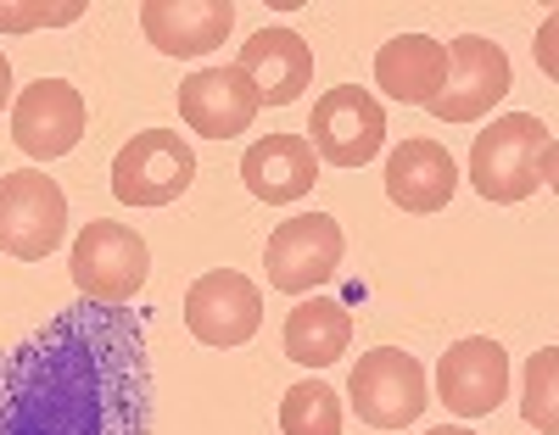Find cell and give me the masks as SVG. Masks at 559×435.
Instances as JSON below:
<instances>
[{
  "mask_svg": "<svg viewBox=\"0 0 559 435\" xmlns=\"http://www.w3.org/2000/svg\"><path fill=\"white\" fill-rule=\"evenodd\" d=\"M7 435H152L157 379L134 307L79 302L0 358Z\"/></svg>",
  "mask_w": 559,
  "mask_h": 435,
  "instance_id": "1",
  "label": "cell"
},
{
  "mask_svg": "<svg viewBox=\"0 0 559 435\" xmlns=\"http://www.w3.org/2000/svg\"><path fill=\"white\" fill-rule=\"evenodd\" d=\"M471 184L476 196L515 207L554 184V129L537 112H503L471 145Z\"/></svg>",
  "mask_w": 559,
  "mask_h": 435,
  "instance_id": "2",
  "label": "cell"
},
{
  "mask_svg": "<svg viewBox=\"0 0 559 435\" xmlns=\"http://www.w3.org/2000/svg\"><path fill=\"white\" fill-rule=\"evenodd\" d=\"M152 274V252L129 223L118 218H90L73 240V285L84 302L102 307H129L140 297V285Z\"/></svg>",
  "mask_w": 559,
  "mask_h": 435,
  "instance_id": "3",
  "label": "cell"
},
{
  "mask_svg": "<svg viewBox=\"0 0 559 435\" xmlns=\"http://www.w3.org/2000/svg\"><path fill=\"white\" fill-rule=\"evenodd\" d=\"M68 240V196L51 173L17 168L0 179V252L17 263H45Z\"/></svg>",
  "mask_w": 559,
  "mask_h": 435,
  "instance_id": "4",
  "label": "cell"
},
{
  "mask_svg": "<svg viewBox=\"0 0 559 435\" xmlns=\"http://www.w3.org/2000/svg\"><path fill=\"white\" fill-rule=\"evenodd\" d=\"M197 179V152L179 140V129H140L112 157V196L123 207H168Z\"/></svg>",
  "mask_w": 559,
  "mask_h": 435,
  "instance_id": "5",
  "label": "cell"
},
{
  "mask_svg": "<svg viewBox=\"0 0 559 435\" xmlns=\"http://www.w3.org/2000/svg\"><path fill=\"white\" fill-rule=\"evenodd\" d=\"M313 157H324L331 168H364L369 157H381L386 145V112L364 84H336L313 101L308 134Z\"/></svg>",
  "mask_w": 559,
  "mask_h": 435,
  "instance_id": "6",
  "label": "cell"
},
{
  "mask_svg": "<svg viewBox=\"0 0 559 435\" xmlns=\"http://www.w3.org/2000/svg\"><path fill=\"white\" fill-rule=\"evenodd\" d=\"M347 397L358 408L364 424L376 430H403L426 413V368H419L414 352H397V347H376L364 352L347 374Z\"/></svg>",
  "mask_w": 559,
  "mask_h": 435,
  "instance_id": "7",
  "label": "cell"
},
{
  "mask_svg": "<svg viewBox=\"0 0 559 435\" xmlns=\"http://www.w3.org/2000/svg\"><path fill=\"white\" fill-rule=\"evenodd\" d=\"M342 252H347L342 223L324 218V213H302V218H286L269 234L263 268H269L274 290H286V297H313L324 279H336Z\"/></svg>",
  "mask_w": 559,
  "mask_h": 435,
  "instance_id": "8",
  "label": "cell"
},
{
  "mask_svg": "<svg viewBox=\"0 0 559 435\" xmlns=\"http://www.w3.org/2000/svg\"><path fill=\"white\" fill-rule=\"evenodd\" d=\"M509 78L515 73H509L503 45H492L487 34H459L448 45V84L426 112L437 123H476L509 95Z\"/></svg>",
  "mask_w": 559,
  "mask_h": 435,
  "instance_id": "9",
  "label": "cell"
},
{
  "mask_svg": "<svg viewBox=\"0 0 559 435\" xmlns=\"http://www.w3.org/2000/svg\"><path fill=\"white\" fill-rule=\"evenodd\" d=\"M185 324L202 347H247L263 324V290L236 268H213L185 290Z\"/></svg>",
  "mask_w": 559,
  "mask_h": 435,
  "instance_id": "10",
  "label": "cell"
},
{
  "mask_svg": "<svg viewBox=\"0 0 559 435\" xmlns=\"http://www.w3.org/2000/svg\"><path fill=\"white\" fill-rule=\"evenodd\" d=\"M12 140L34 162L68 157L84 140V95L68 78H39L12 101Z\"/></svg>",
  "mask_w": 559,
  "mask_h": 435,
  "instance_id": "11",
  "label": "cell"
},
{
  "mask_svg": "<svg viewBox=\"0 0 559 435\" xmlns=\"http://www.w3.org/2000/svg\"><path fill=\"white\" fill-rule=\"evenodd\" d=\"M509 391V352L492 335H471L437 363V402L459 419H487Z\"/></svg>",
  "mask_w": 559,
  "mask_h": 435,
  "instance_id": "12",
  "label": "cell"
},
{
  "mask_svg": "<svg viewBox=\"0 0 559 435\" xmlns=\"http://www.w3.org/2000/svg\"><path fill=\"white\" fill-rule=\"evenodd\" d=\"M179 118L202 140H236L258 118V89L241 68H197L179 84Z\"/></svg>",
  "mask_w": 559,
  "mask_h": 435,
  "instance_id": "13",
  "label": "cell"
},
{
  "mask_svg": "<svg viewBox=\"0 0 559 435\" xmlns=\"http://www.w3.org/2000/svg\"><path fill=\"white\" fill-rule=\"evenodd\" d=\"M236 68L258 89V107H292V101H302V89L313 84V45L297 28H258L241 45Z\"/></svg>",
  "mask_w": 559,
  "mask_h": 435,
  "instance_id": "14",
  "label": "cell"
},
{
  "mask_svg": "<svg viewBox=\"0 0 559 435\" xmlns=\"http://www.w3.org/2000/svg\"><path fill=\"white\" fill-rule=\"evenodd\" d=\"M140 28L163 57H207L236 28V7L229 0H146Z\"/></svg>",
  "mask_w": 559,
  "mask_h": 435,
  "instance_id": "15",
  "label": "cell"
},
{
  "mask_svg": "<svg viewBox=\"0 0 559 435\" xmlns=\"http://www.w3.org/2000/svg\"><path fill=\"white\" fill-rule=\"evenodd\" d=\"M453 190H459V162L448 157V145H437V140H403V145H392V157H386V196L403 213H414V218L442 213L453 202Z\"/></svg>",
  "mask_w": 559,
  "mask_h": 435,
  "instance_id": "16",
  "label": "cell"
},
{
  "mask_svg": "<svg viewBox=\"0 0 559 435\" xmlns=\"http://www.w3.org/2000/svg\"><path fill=\"white\" fill-rule=\"evenodd\" d=\"M241 179L258 202L269 207H286V202H302L313 179H319V157L302 134H263L252 152L241 157Z\"/></svg>",
  "mask_w": 559,
  "mask_h": 435,
  "instance_id": "17",
  "label": "cell"
},
{
  "mask_svg": "<svg viewBox=\"0 0 559 435\" xmlns=\"http://www.w3.org/2000/svg\"><path fill=\"white\" fill-rule=\"evenodd\" d=\"M376 84L403 107H431L448 84V45L431 34H397L376 51Z\"/></svg>",
  "mask_w": 559,
  "mask_h": 435,
  "instance_id": "18",
  "label": "cell"
},
{
  "mask_svg": "<svg viewBox=\"0 0 559 435\" xmlns=\"http://www.w3.org/2000/svg\"><path fill=\"white\" fill-rule=\"evenodd\" d=\"M353 341V313L336 297H302L286 318V358L302 368H331Z\"/></svg>",
  "mask_w": 559,
  "mask_h": 435,
  "instance_id": "19",
  "label": "cell"
},
{
  "mask_svg": "<svg viewBox=\"0 0 559 435\" xmlns=\"http://www.w3.org/2000/svg\"><path fill=\"white\" fill-rule=\"evenodd\" d=\"M280 430L286 435H342V397L324 379H302L280 397Z\"/></svg>",
  "mask_w": 559,
  "mask_h": 435,
  "instance_id": "20",
  "label": "cell"
},
{
  "mask_svg": "<svg viewBox=\"0 0 559 435\" xmlns=\"http://www.w3.org/2000/svg\"><path fill=\"white\" fill-rule=\"evenodd\" d=\"M554 368H559V352L554 347H543L526 363V424L537 435H554L559 430V413H554Z\"/></svg>",
  "mask_w": 559,
  "mask_h": 435,
  "instance_id": "21",
  "label": "cell"
},
{
  "mask_svg": "<svg viewBox=\"0 0 559 435\" xmlns=\"http://www.w3.org/2000/svg\"><path fill=\"white\" fill-rule=\"evenodd\" d=\"M84 7L62 0V7H12V0H0V34H34V28H62L73 23Z\"/></svg>",
  "mask_w": 559,
  "mask_h": 435,
  "instance_id": "22",
  "label": "cell"
},
{
  "mask_svg": "<svg viewBox=\"0 0 559 435\" xmlns=\"http://www.w3.org/2000/svg\"><path fill=\"white\" fill-rule=\"evenodd\" d=\"M12 101V62H7V51H0V107Z\"/></svg>",
  "mask_w": 559,
  "mask_h": 435,
  "instance_id": "23",
  "label": "cell"
},
{
  "mask_svg": "<svg viewBox=\"0 0 559 435\" xmlns=\"http://www.w3.org/2000/svg\"><path fill=\"white\" fill-rule=\"evenodd\" d=\"M426 435H476V430H464V424H437V430H426Z\"/></svg>",
  "mask_w": 559,
  "mask_h": 435,
  "instance_id": "24",
  "label": "cell"
},
{
  "mask_svg": "<svg viewBox=\"0 0 559 435\" xmlns=\"http://www.w3.org/2000/svg\"><path fill=\"white\" fill-rule=\"evenodd\" d=\"M0 435H7V385H0Z\"/></svg>",
  "mask_w": 559,
  "mask_h": 435,
  "instance_id": "25",
  "label": "cell"
}]
</instances>
